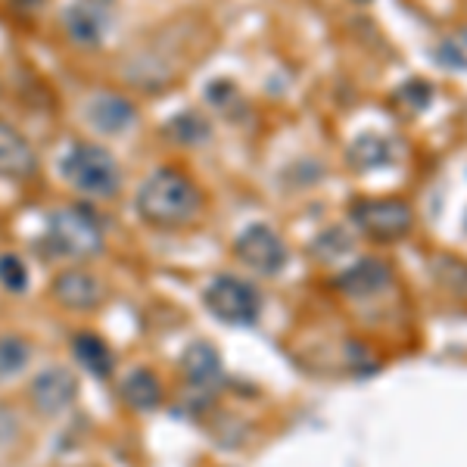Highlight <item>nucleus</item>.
<instances>
[{"label": "nucleus", "mask_w": 467, "mask_h": 467, "mask_svg": "<svg viewBox=\"0 0 467 467\" xmlns=\"http://www.w3.org/2000/svg\"><path fill=\"white\" fill-rule=\"evenodd\" d=\"M202 213V193L187 171L156 169L138 191V215L162 231L187 228Z\"/></svg>", "instance_id": "1"}, {"label": "nucleus", "mask_w": 467, "mask_h": 467, "mask_svg": "<svg viewBox=\"0 0 467 467\" xmlns=\"http://www.w3.org/2000/svg\"><path fill=\"white\" fill-rule=\"evenodd\" d=\"M63 178L81 197L90 200H112L122 191L119 162L112 160L109 150L90 144V140H78L69 147V153L63 156Z\"/></svg>", "instance_id": "2"}, {"label": "nucleus", "mask_w": 467, "mask_h": 467, "mask_svg": "<svg viewBox=\"0 0 467 467\" xmlns=\"http://www.w3.org/2000/svg\"><path fill=\"white\" fill-rule=\"evenodd\" d=\"M44 244L50 246V253L63 255V259L85 262L103 250V228L97 215L88 213V209L63 206L50 215Z\"/></svg>", "instance_id": "3"}, {"label": "nucleus", "mask_w": 467, "mask_h": 467, "mask_svg": "<svg viewBox=\"0 0 467 467\" xmlns=\"http://www.w3.org/2000/svg\"><path fill=\"white\" fill-rule=\"evenodd\" d=\"M202 303H206L209 312L224 324H253L259 318V308H262L259 290L231 275L215 277V281L202 290Z\"/></svg>", "instance_id": "4"}, {"label": "nucleus", "mask_w": 467, "mask_h": 467, "mask_svg": "<svg viewBox=\"0 0 467 467\" xmlns=\"http://www.w3.org/2000/svg\"><path fill=\"white\" fill-rule=\"evenodd\" d=\"M234 253H237V259L246 268L259 271V275H277V271L287 265V244L268 224H250L237 237Z\"/></svg>", "instance_id": "5"}, {"label": "nucleus", "mask_w": 467, "mask_h": 467, "mask_svg": "<svg viewBox=\"0 0 467 467\" xmlns=\"http://www.w3.org/2000/svg\"><path fill=\"white\" fill-rule=\"evenodd\" d=\"M352 218L368 237L374 240H396L411 228V209L402 200H358Z\"/></svg>", "instance_id": "6"}, {"label": "nucleus", "mask_w": 467, "mask_h": 467, "mask_svg": "<svg viewBox=\"0 0 467 467\" xmlns=\"http://www.w3.org/2000/svg\"><path fill=\"white\" fill-rule=\"evenodd\" d=\"M28 399H32L35 411L44 414V418H59L75 405L78 399V383H75V374L69 368H44L41 374L32 380L28 387Z\"/></svg>", "instance_id": "7"}, {"label": "nucleus", "mask_w": 467, "mask_h": 467, "mask_svg": "<svg viewBox=\"0 0 467 467\" xmlns=\"http://www.w3.org/2000/svg\"><path fill=\"white\" fill-rule=\"evenodd\" d=\"M50 293L63 308L69 312H94L97 306L107 299V287L103 281L88 268H66L59 271L50 284Z\"/></svg>", "instance_id": "8"}, {"label": "nucleus", "mask_w": 467, "mask_h": 467, "mask_svg": "<svg viewBox=\"0 0 467 467\" xmlns=\"http://www.w3.org/2000/svg\"><path fill=\"white\" fill-rule=\"evenodd\" d=\"M88 119L97 131L116 138V134L131 131L134 122H138V109H134V103L128 97L103 90V94H94V100L88 103Z\"/></svg>", "instance_id": "9"}, {"label": "nucleus", "mask_w": 467, "mask_h": 467, "mask_svg": "<svg viewBox=\"0 0 467 467\" xmlns=\"http://www.w3.org/2000/svg\"><path fill=\"white\" fill-rule=\"evenodd\" d=\"M35 171H37V156L32 144L10 122L0 119V178L26 181Z\"/></svg>", "instance_id": "10"}, {"label": "nucleus", "mask_w": 467, "mask_h": 467, "mask_svg": "<svg viewBox=\"0 0 467 467\" xmlns=\"http://www.w3.org/2000/svg\"><path fill=\"white\" fill-rule=\"evenodd\" d=\"M107 10L90 0H81V4H72L69 10L63 13V26L66 35L72 37L78 47H94V44L103 41L107 35Z\"/></svg>", "instance_id": "11"}, {"label": "nucleus", "mask_w": 467, "mask_h": 467, "mask_svg": "<svg viewBox=\"0 0 467 467\" xmlns=\"http://www.w3.org/2000/svg\"><path fill=\"white\" fill-rule=\"evenodd\" d=\"M181 371H184L191 387H197V389L215 387L218 378H222V361H218L215 346L213 343L187 346V352L181 356Z\"/></svg>", "instance_id": "12"}, {"label": "nucleus", "mask_w": 467, "mask_h": 467, "mask_svg": "<svg viewBox=\"0 0 467 467\" xmlns=\"http://www.w3.org/2000/svg\"><path fill=\"white\" fill-rule=\"evenodd\" d=\"M162 380L150 368H134L122 383V399L134 411H153L162 405Z\"/></svg>", "instance_id": "13"}, {"label": "nucleus", "mask_w": 467, "mask_h": 467, "mask_svg": "<svg viewBox=\"0 0 467 467\" xmlns=\"http://www.w3.org/2000/svg\"><path fill=\"white\" fill-rule=\"evenodd\" d=\"M389 281H393V275L380 259H365L340 277V290L349 293V296H361V293H378Z\"/></svg>", "instance_id": "14"}, {"label": "nucleus", "mask_w": 467, "mask_h": 467, "mask_svg": "<svg viewBox=\"0 0 467 467\" xmlns=\"http://www.w3.org/2000/svg\"><path fill=\"white\" fill-rule=\"evenodd\" d=\"M72 352H75V358H78V365H85L94 378H109L112 368H116V358H112L109 346L103 343L97 334H90V330L75 337Z\"/></svg>", "instance_id": "15"}, {"label": "nucleus", "mask_w": 467, "mask_h": 467, "mask_svg": "<svg viewBox=\"0 0 467 467\" xmlns=\"http://www.w3.org/2000/svg\"><path fill=\"white\" fill-rule=\"evenodd\" d=\"M28 358H32V346L22 340V337L16 334L0 337V380L16 378L22 368L28 365Z\"/></svg>", "instance_id": "16"}, {"label": "nucleus", "mask_w": 467, "mask_h": 467, "mask_svg": "<svg viewBox=\"0 0 467 467\" xmlns=\"http://www.w3.org/2000/svg\"><path fill=\"white\" fill-rule=\"evenodd\" d=\"M436 57H440V63L449 66V69L467 72V26L442 37L440 47H436Z\"/></svg>", "instance_id": "17"}, {"label": "nucleus", "mask_w": 467, "mask_h": 467, "mask_svg": "<svg viewBox=\"0 0 467 467\" xmlns=\"http://www.w3.org/2000/svg\"><path fill=\"white\" fill-rule=\"evenodd\" d=\"M0 287H6L10 293H22L28 287V268L19 255L13 253L0 255Z\"/></svg>", "instance_id": "18"}, {"label": "nucleus", "mask_w": 467, "mask_h": 467, "mask_svg": "<svg viewBox=\"0 0 467 467\" xmlns=\"http://www.w3.org/2000/svg\"><path fill=\"white\" fill-rule=\"evenodd\" d=\"M171 131H178V134H171V138L184 140V144H200V140L209 138V125L202 122L200 116H193V112H187L178 122H171Z\"/></svg>", "instance_id": "19"}]
</instances>
